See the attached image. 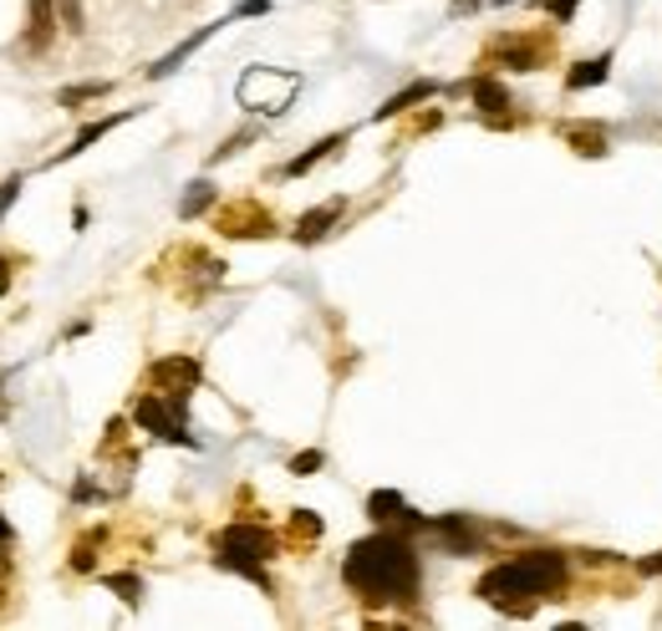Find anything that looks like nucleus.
<instances>
[{
  "label": "nucleus",
  "mask_w": 662,
  "mask_h": 631,
  "mask_svg": "<svg viewBox=\"0 0 662 631\" xmlns=\"http://www.w3.org/2000/svg\"><path fill=\"white\" fill-rule=\"evenodd\" d=\"M270 555H276V535L265 530V525H245V519H240V525H225V530L215 535V565L245 576V581H255V585H270V576H265Z\"/></svg>",
  "instance_id": "7ed1b4c3"
},
{
  "label": "nucleus",
  "mask_w": 662,
  "mask_h": 631,
  "mask_svg": "<svg viewBox=\"0 0 662 631\" xmlns=\"http://www.w3.org/2000/svg\"><path fill=\"white\" fill-rule=\"evenodd\" d=\"M316 468H321V453H296V459H291V474H301V479H306V474H316Z\"/></svg>",
  "instance_id": "c756f323"
},
{
  "label": "nucleus",
  "mask_w": 662,
  "mask_h": 631,
  "mask_svg": "<svg viewBox=\"0 0 662 631\" xmlns=\"http://www.w3.org/2000/svg\"><path fill=\"white\" fill-rule=\"evenodd\" d=\"M642 570H647V576H662V550L652 555V561H642Z\"/></svg>",
  "instance_id": "72a5a7b5"
},
{
  "label": "nucleus",
  "mask_w": 662,
  "mask_h": 631,
  "mask_svg": "<svg viewBox=\"0 0 662 631\" xmlns=\"http://www.w3.org/2000/svg\"><path fill=\"white\" fill-rule=\"evenodd\" d=\"M98 550H102V530H87L77 545H72V570H98Z\"/></svg>",
  "instance_id": "412c9836"
},
{
  "label": "nucleus",
  "mask_w": 662,
  "mask_h": 631,
  "mask_svg": "<svg viewBox=\"0 0 662 631\" xmlns=\"http://www.w3.org/2000/svg\"><path fill=\"white\" fill-rule=\"evenodd\" d=\"M11 270H16V260H11V255H0V291L11 285Z\"/></svg>",
  "instance_id": "2f4dec72"
},
{
  "label": "nucleus",
  "mask_w": 662,
  "mask_h": 631,
  "mask_svg": "<svg viewBox=\"0 0 662 631\" xmlns=\"http://www.w3.org/2000/svg\"><path fill=\"white\" fill-rule=\"evenodd\" d=\"M433 92H438V82H429V77H423V82H408V87H403V92H393V98L382 102V107H378V113H372V117H378V123H382V117L408 113V107H418V102H429Z\"/></svg>",
  "instance_id": "f3484780"
},
{
  "label": "nucleus",
  "mask_w": 662,
  "mask_h": 631,
  "mask_svg": "<svg viewBox=\"0 0 662 631\" xmlns=\"http://www.w3.org/2000/svg\"><path fill=\"white\" fill-rule=\"evenodd\" d=\"M245 16H270V0H240L230 11V21H245Z\"/></svg>",
  "instance_id": "c85d7f7f"
},
{
  "label": "nucleus",
  "mask_w": 662,
  "mask_h": 631,
  "mask_svg": "<svg viewBox=\"0 0 662 631\" xmlns=\"http://www.w3.org/2000/svg\"><path fill=\"white\" fill-rule=\"evenodd\" d=\"M576 5H581V0H546V11H550L556 21H561V26H565L571 16H576Z\"/></svg>",
  "instance_id": "7c9ffc66"
},
{
  "label": "nucleus",
  "mask_w": 662,
  "mask_h": 631,
  "mask_svg": "<svg viewBox=\"0 0 662 631\" xmlns=\"http://www.w3.org/2000/svg\"><path fill=\"white\" fill-rule=\"evenodd\" d=\"M56 11H62V26L72 36H82L87 26H82V0H56Z\"/></svg>",
  "instance_id": "a878e982"
},
{
  "label": "nucleus",
  "mask_w": 662,
  "mask_h": 631,
  "mask_svg": "<svg viewBox=\"0 0 662 631\" xmlns=\"http://www.w3.org/2000/svg\"><path fill=\"white\" fill-rule=\"evenodd\" d=\"M215 224H219V234H230V240H255V234L276 230V219L265 215L255 199H240V204H230V209H219Z\"/></svg>",
  "instance_id": "6e6552de"
},
{
  "label": "nucleus",
  "mask_w": 662,
  "mask_h": 631,
  "mask_svg": "<svg viewBox=\"0 0 662 631\" xmlns=\"http://www.w3.org/2000/svg\"><path fill=\"white\" fill-rule=\"evenodd\" d=\"M250 138H255V133H234V138H225V143H219V149L209 153V164H225V158H230V153H240V149H245Z\"/></svg>",
  "instance_id": "cd10ccee"
},
{
  "label": "nucleus",
  "mask_w": 662,
  "mask_h": 631,
  "mask_svg": "<svg viewBox=\"0 0 662 631\" xmlns=\"http://www.w3.org/2000/svg\"><path fill=\"white\" fill-rule=\"evenodd\" d=\"M474 5H480V0H454L448 11H454V16H463V11H474Z\"/></svg>",
  "instance_id": "f704fd0d"
},
{
  "label": "nucleus",
  "mask_w": 662,
  "mask_h": 631,
  "mask_svg": "<svg viewBox=\"0 0 662 631\" xmlns=\"http://www.w3.org/2000/svg\"><path fill=\"white\" fill-rule=\"evenodd\" d=\"M219 26H230V16H225V21H215V26H199V31L189 36V41H179V47L168 51V56H158V62H153V67H149V77H153V82H158V77H174V72H179L183 62H189V56H194V51H199V47H204V41H209V36L219 31Z\"/></svg>",
  "instance_id": "f8f14e48"
},
{
  "label": "nucleus",
  "mask_w": 662,
  "mask_h": 631,
  "mask_svg": "<svg viewBox=\"0 0 662 631\" xmlns=\"http://www.w3.org/2000/svg\"><path fill=\"white\" fill-rule=\"evenodd\" d=\"M342 209H347L342 199H327L321 209H311V215H301V219H296V230H291V234H296V245H316V240H327L331 224L342 219Z\"/></svg>",
  "instance_id": "ddd939ff"
},
{
  "label": "nucleus",
  "mask_w": 662,
  "mask_h": 631,
  "mask_svg": "<svg viewBox=\"0 0 662 631\" xmlns=\"http://www.w3.org/2000/svg\"><path fill=\"white\" fill-rule=\"evenodd\" d=\"M565 585V555L561 550H525L514 561H499L480 576V601H489L495 611L510 616H530L550 591Z\"/></svg>",
  "instance_id": "f03ea898"
},
{
  "label": "nucleus",
  "mask_w": 662,
  "mask_h": 631,
  "mask_svg": "<svg viewBox=\"0 0 662 631\" xmlns=\"http://www.w3.org/2000/svg\"><path fill=\"white\" fill-rule=\"evenodd\" d=\"M367 515L378 519L382 530H429V519L423 515H413V510H408V504H403V494H397V489H378V494L367 499Z\"/></svg>",
  "instance_id": "1a4fd4ad"
},
{
  "label": "nucleus",
  "mask_w": 662,
  "mask_h": 631,
  "mask_svg": "<svg viewBox=\"0 0 662 631\" xmlns=\"http://www.w3.org/2000/svg\"><path fill=\"white\" fill-rule=\"evenodd\" d=\"M98 98H107V82H77V87H62V92H56V102H62V107H77V102H98Z\"/></svg>",
  "instance_id": "4be33fe9"
},
{
  "label": "nucleus",
  "mask_w": 662,
  "mask_h": 631,
  "mask_svg": "<svg viewBox=\"0 0 662 631\" xmlns=\"http://www.w3.org/2000/svg\"><path fill=\"white\" fill-rule=\"evenodd\" d=\"M102 581H107V591H117V596L128 601V606H138V601H143V581H138V576H128V570H123V576H102Z\"/></svg>",
  "instance_id": "5701e85b"
},
{
  "label": "nucleus",
  "mask_w": 662,
  "mask_h": 631,
  "mask_svg": "<svg viewBox=\"0 0 662 631\" xmlns=\"http://www.w3.org/2000/svg\"><path fill=\"white\" fill-rule=\"evenodd\" d=\"M607 72H612V51H601V56H586V62H576V67L565 72V87H571V92L601 87V82H607Z\"/></svg>",
  "instance_id": "dca6fc26"
},
{
  "label": "nucleus",
  "mask_w": 662,
  "mask_h": 631,
  "mask_svg": "<svg viewBox=\"0 0 662 631\" xmlns=\"http://www.w3.org/2000/svg\"><path fill=\"white\" fill-rule=\"evenodd\" d=\"M291 535H296V540H316V535H321V519H316L311 510H296V515H291Z\"/></svg>",
  "instance_id": "393cba45"
},
{
  "label": "nucleus",
  "mask_w": 662,
  "mask_h": 631,
  "mask_svg": "<svg viewBox=\"0 0 662 631\" xmlns=\"http://www.w3.org/2000/svg\"><path fill=\"white\" fill-rule=\"evenodd\" d=\"M56 36V0H31V26H26V47L47 51Z\"/></svg>",
  "instance_id": "4468645a"
},
{
  "label": "nucleus",
  "mask_w": 662,
  "mask_h": 631,
  "mask_svg": "<svg viewBox=\"0 0 662 631\" xmlns=\"http://www.w3.org/2000/svg\"><path fill=\"white\" fill-rule=\"evenodd\" d=\"M11 540H16V530H11V519L0 515V545H11Z\"/></svg>",
  "instance_id": "473e14b6"
},
{
  "label": "nucleus",
  "mask_w": 662,
  "mask_h": 631,
  "mask_svg": "<svg viewBox=\"0 0 662 631\" xmlns=\"http://www.w3.org/2000/svg\"><path fill=\"white\" fill-rule=\"evenodd\" d=\"M342 581L367 606H408L423 585V565H418V550L403 530H378L347 550Z\"/></svg>",
  "instance_id": "f257e3e1"
},
{
  "label": "nucleus",
  "mask_w": 662,
  "mask_h": 631,
  "mask_svg": "<svg viewBox=\"0 0 662 631\" xmlns=\"http://www.w3.org/2000/svg\"><path fill=\"white\" fill-rule=\"evenodd\" d=\"M16 591V565H11V545H0V606Z\"/></svg>",
  "instance_id": "b1692460"
},
{
  "label": "nucleus",
  "mask_w": 662,
  "mask_h": 631,
  "mask_svg": "<svg viewBox=\"0 0 662 631\" xmlns=\"http://www.w3.org/2000/svg\"><path fill=\"white\" fill-rule=\"evenodd\" d=\"M199 362L194 357H164V362H153L149 366V387L153 392H168V398H189L199 387Z\"/></svg>",
  "instance_id": "0eeeda50"
},
{
  "label": "nucleus",
  "mask_w": 662,
  "mask_h": 631,
  "mask_svg": "<svg viewBox=\"0 0 662 631\" xmlns=\"http://www.w3.org/2000/svg\"><path fill=\"white\" fill-rule=\"evenodd\" d=\"M342 143H347V133H331V138H321V143H311L306 153H296V158L285 164V179H301V173H311V168L321 164V158H331V153L342 149Z\"/></svg>",
  "instance_id": "6ab92c4d"
},
{
  "label": "nucleus",
  "mask_w": 662,
  "mask_h": 631,
  "mask_svg": "<svg viewBox=\"0 0 662 631\" xmlns=\"http://www.w3.org/2000/svg\"><path fill=\"white\" fill-rule=\"evenodd\" d=\"M128 117H132V113H113V117H98V123H87L82 133L72 138V149H62L56 158H51V164H66V158H77V153H87L92 143H98V138H107V133L117 128V123H128Z\"/></svg>",
  "instance_id": "2eb2a0df"
},
{
  "label": "nucleus",
  "mask_w": 662,
  "mask_h": 631,
  "mask_svg": "<svg viewBox=\"0 0 662 631\" xmlns=\"http://www.w3.org/2000/svg\"><path fill=\"white\" fill-rule=\"evenodd\" d=\"M429 535H438V540H444L448 555H474V550H480V535H474V525H469L463 515L429 519Z\"/></svg>",
  "instance_id": "9b49d317"
},
{
  "label": "nucleus",
  "mask_w": 662,
  "mask_h": 631,
  "mask_svg": "<svg viewBox=\"0 0 662 631\" xmlns=\"http://www.w3.org/2000/svg\"><path fill=\"white\" fill-rule=\"evenodd\" d=\"M215 199H219L215 183H209V179H194V183H189V194L179 199V219H199Z\"/></svg>",
  "instance_id": "aec40b11"
},
{
  "label": "nucleus",
  "mask_w": 662,
  "mask_h": 631,
  "mask_svg": "<svg viewBox=\"0 0 662 631\" xmlns=\"http://www.w3.org/2000/svg\"><path fill=\"white\" fill-rule=\"evenodd\" d=\"M469 98H474V107L484 113V123H489V128H510V123H514V117L505 113V107H510V92H505V82H499V77H489V72L469 82Z\"/></svg>",
  "instance_id": "9d476101"
},
{
  "label": "nucleus",
  "mask_w": 662,
  "mask_h": 631,
  "mask_svg": "<svg viewBox=\"0 0 662 631\" xmlns=\"http://www.w3.org/2000/svg\"><path fill=\"white\" fill-rule=\"evenodd\" d=\"M484 62H489V67H510V72H540L546 67V41H530V36H495Z\"/></svg>",
  "instance_id": "423d86ee"
},
{
  "label": "nucleus",
  "mask_w": 662,
  "mask_h": 631,
  "mask_svg": "<svg viewBox=\"0 0 662 631\" xmlns=\"http://www.w3.org/2000/svg\"><path fill=\"white\" fill-rule=\"evenodd\" d=\"M183 408H189V398L143 392V398L132 402V423H138V428H149V433H158L164 443H183V449H194L199 438L189 433V423H183Z\"/></svg>",
  "instance_id": "39448f33"
},
{
  "label": "nucleus",
  "mask_w": 662,
  "mask_h": 631,
  "mask_svg": "<svg viewBox=\"0 0 662 631\" xmlns=\"http://www.w3.org/2000/svg\"><path fill=\"white\" fill-rule=\"evenodd\" d=\"M21 183H26V179H21V173H11V179L0 183V219L11 215V204L21 199Z\"/></svg>",
  "instance_id": "bb28decb"
},
{
  "label": "nucleus",
  "mask_w": 662,
  "mask_h": 631,
  "mask_svg": "<svg viewBox=\"0 0 662 631\" xmlns=\"http://www.w3.org/2000/svg\"><path fill=\"white\" fill-rule=\"evenodd\" d=\"M561 138L581 153V158H601V153H607V133L591 128V123H561Z\"/></svg>",
  "instance_id": "a211bd4d"
},
{
  "label": "nucleus",
  "mask_w": 662,
  "mask_h": 631,
  "mask_svg": "<svg viewBox=\"0 0 662 631\" xmlns=\"http://www.w3.org/2000/svg\"><path fill=\"white\" fill-rule=\"evenodd\" d=\"M296 92H301V72H285V67H250L245 77H240V87H234L240 107H250V113H270V117L285 113Z\"/></svg>",
  "instance_id": "20e7f679"
}]
</instances>
